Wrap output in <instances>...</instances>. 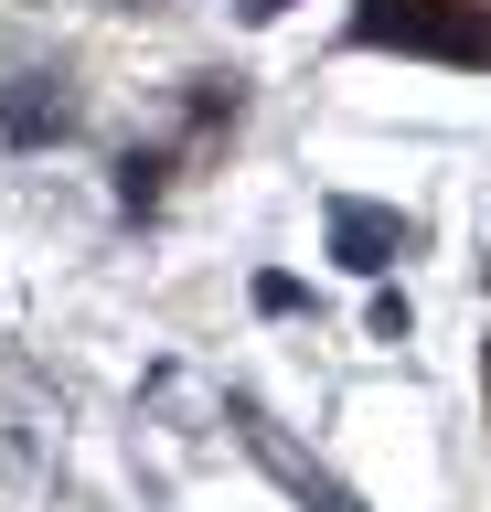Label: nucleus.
I'll list each match as a JSON object with an SVG mask.
<instances>
[{
    "instance_id": "1",
    "label": "nucleus",
    "mask_w": 491,
    "mask_h": 512,
    "mask_svg": "<svg viewBox=\"0 0 491 512\" xmlns=\"http://www.w3.org/2000/svg\"><path fill=\"white\" fill-rule=\"evenodd\" d=\"M353 43L363 54H427L481 75L491 64V0H353Z\"/></svg>"
},
{
    "instance_id": "2",
    "label": "nucleus",
    "mask_w": 491,
    "mask_h": 512,
    "mask_svg": "<svg viewBox=\"0 0 491 512\" xmlns=\"http://www.w3.org/2000/svg\"><path fill=\"white\" fill-rule=\"evenodd\" d=\"M321 235H331V256L353 267V278H385L395 256L417 246V224L395 214V203H363V192H331V214H321Z\"/></svg>"
},
{
    "instance_id": "3",
    "label": "nucleus",
    "mask_w": 491,
    "mask_h": 512,
    "mask_svg": "<svg viewBox=\"0 0 491 512\" xmlns=\"http://www.w3.org/2000/svg\"><path fill=\"white\" fill-rule=\"evenodd\" d=\"M0 128H11L22 150H43V139H65V128H75V96H65V75H22V86L0 96Z\"/></svg>"
},
{
    "instance_id": "4",
    "label": "nucleus",
    "mask_w": 491,
    "mask_h": 512,
    "mask_svg": "<svg viewBox=\"0 0 491 512\" xmlns=\"http://www.w3.org/2000/svg\"><path fill=\"white\" fill-rule=\"evenodd\" d=\"M235 427H246V448H257V459H267V470H278V480H289V491H299V502H310V512H353V491H331V480L310 470V459H299V448L278 438V427H267L257 406H235Z\"/></svg>"
},
{
    "instance_id": "5",
    "label": "nucleus",
    "mask_w": 491,
    "mask_h": 512,
    "mask_svg": "<svg viewBox=\"0 0 491 512\" xmlns=\"http://www.w3.org/2000/svg\"><path fill=\"white\" fill-rule=\"evenodd\" d=\"M161 171H171V150H129V160H118V203L150 214V203H161Z\"/></svg>"
},
{
    "instance_id": "6",
    "label": "nucleus",
    "mask_w": 491,
    "mask_h": 512,
    "mask_svg": "<svg viewBox=\"0 0 491 512\" xmlns=\"http://www.w3.org/2000/svg\"><path fill=\"white\" fill-rule=\"evenodd\" d=\"M299 299H310V288H299V278H278V267H267V278H257V310H267V320H289Z\"/></svg>"
},
{
    "instance_id": "7",
    "label": "nucleus",
    "mask_w": 491,
    "mask_h": 512,
    "mask_svg": "<svg viewBox=\"0 0 491 512\" xmlns=\"http://www.w3.org/2000/svg\"><path fill=\"white\" fill-rule=\"evenodd\" d=\"M278 11H299V0H235V22H278Z\"/></svg>"
},
{
    "instance_id": "8",
    "label": "nucleus",
    "mask_w": 491,
    "mask_h": 512,
    "mask_svg": "<svg viewBox=\"0 0 491 512\" xmlns=\"http://www.w3.org/2000/svg\"><path fill=\"white\" fill-rule=\"evenodd\" d=\"M481 384H491V342H481Z\"/></svg>"
}]
</instances>
